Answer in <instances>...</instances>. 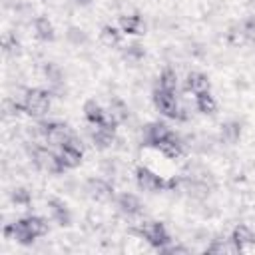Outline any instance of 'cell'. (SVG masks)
<instances>
[{
	"mask_svg": "<svg viewBox=\"0 0 255 255\" xmlns=\"http://www.w3.org/2000/svg\"><path fill=\"white\" fill-rule=\"evenodd\" d=\"M124 56L129 62H139L143 58V48L139 44H131V46H128V50L124 52Z\"/></svg>",
	"mask_w": 255,
	"mask_h": 255,
	"instance_id": "23",
	"label": "cell"
},
{
	"mask_svg": "<svg viewBox=\"0 0 255 255\" xmlns=\"http://www.w3.org/2000/svg\"><path fill=\"white\" fill-rule=\"evenodd\" d=\"M84 116H86V120L90 124H102L108 114L102 110V106L96 100H90V102L84 104Z\"/></svg>",
	"mask_w": 255,
	"mask_h": 255,
	"instance_id": "14",
	"label": "cell"
},
{
	"mask_svg": "<svg viewBox=\"0 0 255 255\" xmlns=\"http://www.w3.org/2000/svg\"><path fill=\"white\" fill-rule=\"evenodd\" d=\"M88 195L94 197L96 201H108L114 197V189L104 179H90L88 181Z\"/></svg>",
	"mask_w": 255,
	"mask_h": 255,
	"instance_id": "8",
	"label": "cell"
},
{
	"mask_svg": "<svg viewBox=\"0 0 255 255\" xmlns=\"http://www.w3.org/2000/svg\"><path fill=\"white\" fill-rule=\"evenodd\" d=\"M12 201H14L16 205H28V203H30V193H28L24 187H18V189H14V193H12Z\"/></svg>",
	"mask_w": 255,
	"mask_h": 255,
	"instance_id": "24",
	"label": "cell"
},
{
	"mask_svg": "<svg viewBox=\"0 0 255 255\" xmlns=\"http://www.w3.org/2000/svg\"><path fill=\"white\" fill-rule=\"evenodd\" d=\"M60 159H62V163H64V167L68 169V167H76V165H80V161H82V143L76 139V135L72 137V139H68L62 147H60Z\"/></svg>",
	"mask_w": 255,
	"mask_h": 255,
	"instance_id": "5",
	"label": "cell"
},
{
	"mask_svg": "<svg viewBox=\"0 0 255 255\" xmlns=\"http://www.w3.org/2000/svg\"><path fill=\"white\" fill-rule=\"evenodd\" d=\"M120 28H122L126 34H139V30H141V18H139L137 14L120 16Z\"/></svg>",
	"mask_w": 255,
	"mask_h": 255,
	"instance_id": "18",
	"label": "cell"
},
{
	"mask_svg": "<svg viewBox=\"0 0 255 255\" xmlns=\"http://www.w3.org/2000/svg\"><path fill=\"white\" fill-rule=\"evenodd\" d=\"M40 129H42V137H44V141L50 143V145H56V147H62L68 139L74 137L72 129H70L66 124H60V122L40 124Z\"/></svg>",
	"mask_w": 255,
	"mask_h": 255,
	"instance_id": "3",
	"label": "cell"
},
{
	"mask_svg": "<svg viewBox=\"0 0 255 255\" xmlns=\"http://www.w3.org/2000/svg\"><path fill=\"white\" fill-rule=\"evenodd\" d=\"M48 231V225L40 217H26L16 221L12 227H6V235H12L20 243H32L36 237H42Z\"/></svg>",
	"mask_w": 255,
	"mask_h": 255,
	"instance_id": "1",
	"label": "cell"
},
{
	"mask_svg": "<svg viewBox=\"0 0 255 255\" xmlns=\"http://www.w3.org/2000/svg\"><path fill=\"white\" fill-rule=\"evenodd\" d=\"M169 133H171L169 128L165 124H161V122H153V124H147L143 128V139L147 143H151V145H159Z\"/></svg>",
	"mask_w": 255,
	"mask_h": 255,
	"instance_id": "7",
	"label": "cell"
},
{
	"mask_svg": "<svg viewBox=\"0 0 255 255\" xmlns=\"http://www.w3.org/2000/svg\"><path fill=\"white\" fill-rule=\"evenodd\" d=\"M100 38H102V42H104L106 46H118L120 40H122V34H120V30L114 28V26H104Z\"/></svg>",
	"mask_w": 255,
	"mask_h": 255,
	"instance_id": "20",
	"label": "cell"
},
{
	"mask_svg": "<svg viewBox=\"0 0 255 255\" xmlns=\"http://www.w3.org/2000/svg\"><path fill=\"white\" fill-rule=\"evenodd\" d=\"M66 36H68V40H70L74 46H82V44H86V42H88L86 32H84V30H80V28H70Z\"/></svg>",
	"mask_w": 255,
	"mask_h": 255,
	"instance_id": "22",
	"label": "cell"
},
{
	"mask_svg": "<svg viewBox=\"0 0 255 255\" xmlns=\"http://www.w3.org/2000/svg\"><path fill=\"white\" fill-rule=\"evenodd\" d=\"M183 145H185V143H183V139H181V137H177L175 133H169V135H167V137H165L157 147H159V151H161L163 155H167V157H173V159H175V157H179V155L183 153Z\"/></svg>",
	"mask_w": 255,
	"mask_h": 255,
	"instance_id": "9",
	"label": "cell"
},
{
	"mask_svg": "<svg viewBox=\"0 0 255 255\" xmlns=\"http://www.w3.org/2000/svg\"><path fill=\"white\" fill-rule=\"evenodd\" d=\"M108 116L114 120V122H126L128 120V116H129V112H128V106L122 102V100H118V98H114L112 102H110V112H108Z\"/></svg>",
	"mask_w": 255,
	"mask_h": 255,
	"instance_id": "17",
	"label": "cell"
},
{
	"mask_svg": "<svg viewBox=\"0 0 255 255\" xmlns=\"http://www.w3.org/2000/svg\"><path fill=\"white\" fill-rule=\"evenodd\" d=\"M241 137V126L239 122H225L221 126V139L225 143H235Z\"/></svg>",
	"mask_w": 255,
	"mask_h": 255,
	"instance_id": "16",
	"label": "cell"
},
{
	"mask_svg": "<svg viewBox=\"0 0 255 255\" xmlns=\"http://www.w3.org/2000/svg\"><path fill=\"white\" fill-rule=\"evenodd\" d=\"M195 108L199 112H203V114H213L215 108H217V104H215V100H213V96L209 92H203V94H197L195 96Z\"/></svg>",
	"mask_w": 255,
	"mask_h": 255,
	"instance_id": "19",
	"label": "cell"
},
{
	"mask_svg": "<svg viewBox=\"0 0 255 255\" xmlns=\"http://www.w3.org/2000/svg\"><path fill=\"white\" fill-rule=\"evenodd\" d=\"M159 88L167 90V92H175L177 90V74L173 70H165L159 76Z\"/></svg>",
	"mask_w": 255,
	"mask_h": 255,
	"instance_id": "21",
	"label": "cell"
},
{
	"mask_svg": "<svg viewBox=\"0 0 255 255\" xmlns=\"http://www.w3.org/2000/svg\"><path fill=\"white\" fill-rule=\"evenodd\" d=\"M50 98H52L50 90H42V88L26 90V98L22 102V110L26 114L34 116V118H42L50 110Z\"/></svg>",
	"mask_w": 255,
	"mask_h": 255,
	"instance_id": "2",
	"label": "cell"
},
{
	"mask_svg": "<svg viewBox=\"0 0 255 255\" xmlns=\"http://www.w3.org/2000/svg\"><path fill=\"white\" fill-rule=\"evenodd\" d=\"M231 239H233V243L239 247V251L245 247V245H251V243H255V233L247 227V225H237L235 229H233V233H231Z\"/></svg>",
	"mask_w": 255,
	"mask_h": 255,
	"instance_id": "13",
	"label": "cell"
},
{
	"mask_svg": "<svg viewBox=\"0 0 255 255\" xmlns=\"http://www.w3.org/2000/svg\"><path fill=\"white\" fill-rule=\"evenodd\" d=\"M185 90L191 92L193 96L203 94V92H209V80H207V76H203L201 72H191V74H187Z\"/></svg>",
	"mask_w": 255,
	"mask_h": 255,
	"instance_id": "10",
	"label": "cell"
},
{
	"mask_svg": "<svg viewBox=\"0 0 255 255\" xmlns=\"http://www.w3.org/2000/svg\"><path fill=\"white\" fill-rule=\"evenodd\" d=\"M48 213H50V217H52L54 221H58L60 225H70V221H72V215H70L68 207H66L60 199H50V201H48Z\"/></svg>",
	"mask_w": 255,
	"mask_h": 255,
	"instance_id": "12",
	"label": "cell"
},
{
	"mask_svg": "<svg viewBox=\"0 0 255 255\" xmlns=\"http://www.w3.org/2000/svg\"><path fill=\"white\" fill-rule=\"evenodd\" d=\"M135 181L143 191H149V193H155V191H161V189L167 187V183L157 173H153V171H149L145 167H139L135 171Z\"/></svg>",
	"mask_w": 255,
	"mask_h": 255,
	"instance_id": "6",
	"label": "cell"
},
{
	"mask_svg": "<svg viewBox=\"0 0 255 255\" xmlns=\"http://www.w3.org/2000/svg\"><path fill=\"white\" fill-rule=\"evenodd\" d=\"M139 233H141V237H145L151 245H155L157 249H161L163 245H167L171 239H169V235H167V231H165V227L161 225V223H157V221H145L143 225H141V229H139Z\"/></svg>",
	"mask_w": 255,
	"mask_h": 255,
	"instance_id": "4",
	"label": "cell"
},
{
	"mask_svg": "<svg viewBox=\"0 0 255 255\" xmlns=\"http://www.w3.org/2000/svg\"><path fill=\"white\" fill-rule=\"evenodd\" d=\"M118 207L128 217H133V215H137L141 211V203H139V199L133 193H122L118 197Z\"/></svg>",
	"mask_w": 255,
	"mask_h": 255,
	"instance_id": "11",
	"label": "cell"
},
{
	"mask_svg": "<svg viewBox=\"0 0 255 255\" xmlns=\"http://www.w3.org/2000/svg\"><path fill=\"white\" fill-rule=\"evenodd\" d=\"M34 30L40 40H54V26L46 16H38L34 20Z\"/></svg>",
	"mask_w": 255,
	"mask_h": 255,
	"instance_id": "15",
	"label": "cell"
}]
</instances>
